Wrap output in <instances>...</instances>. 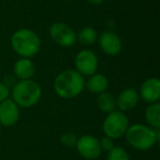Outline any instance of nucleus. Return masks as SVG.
Instances as JSON below:
<instances>
[{
  "label": "nucleus",
  "instance_id": "obj_7",
  "mask_svg": "<svg viewBox=\"0 0 160 160\" xmlns=\"http://www.w3.org/2000/svg\"><path fill=\"white\" fill-rule=\"evenodd\" d=\"M76 68L80 75L92 76L98 70L99 60L97 55L92 51L83 49L79 52L75 60Z\"/></svg>",
  "mask_w": 160,
  "mask_h": 160
},
{
  "label": "nucleus",
  "instance_id": "obj_2",
  "mask_svg": "<svg viewBox=\"0 0 160 160\" xmlns=\"http://www.w3.org/2000/svg\"><path fill=\"white\" fill-rule=\"evenodd\" d=\"M126 139L132 147L138 150H148L159 142V129L151 128L142 124H135L126 131Z\"/></svg>",
  "mask_w": 160,
  "mask_h": 160
},
{
  "label": "nucleus",
  "instance_id": "obj_12",
  "mask_svg": "<svg viewBox=\"0 0 160 160\" xmlns=\"http://www.w3.org/2000/svg\"><path fill=\"white\" fill-rule=\"evenodd\" d=\"M138 99H139V96H138L137 91L132 89V88H127L118 94V100H116V105L122 112L129 111L137 105Z\"/></svg>",
  "mask_w": 160,
  "mask_h": 160
},
{
  "label": "nucleus",
  "instance_id": "obj_11",
  "mask_svg": "<svg viewBox=\"0 0 160 160\" xmlns=\"http://www.w3.org/2000/svg\"><path fill=\"white\" fill-rule=\"evenodd\" d=\"M140 97L148 103L158 102L160 98V81L158 78H149L142 85Z\"/></svg>",
  "mask_w": 160,
  "mask_h": 160
},
{
  "label": "nucleus",
  "instance_id": "obj_5",
  "mask_svg": "<svg viewBox=\"0 0 160 160\" xmlns=\"http://www.w3.org/2000/svg\"><path fill=\"white\" fill-rule=\"evenodd\" d=\"M128 128V118L122 111H113L108 113L103 122V132L112 139L120 138L126 133Z\"/></svg>",
  "mask_w": 160,
  "mask_h": 160
},
{
  "label": "nucleus",
  "instance_id": "obj_21",
  "mask_svg": "<svg viewBox=\"0 0 160 160\" xmlns=\"http://www.w3.org/2000/svg\"><path fill=\"white\" fill-rule=\"evenodd\" d=\"M100 145H101V149H102V150H107V151H110L114 147L113 140L110 137L102 138L100 142Z\"/></svg>",
  "mask_w": 160,
  "mask_h": 160
},
{
  "label": "nucleus",
  "instance_id": "obj_17",
  "mask_svg": "<svg viewBox=\"0 0 160 160\" xmlns=\"http://www.w3.org/2000/svg\"><path fill=\"white\" fill-rule=\"evenodd\" d=\"M77 40L79 41L80 43H82L85 45H90L93 44L94 42L98 38V33L97 31L93 29V28H85L81 31L78 33V35H76Z\"/></svg>",
  "mask_w": 160,
  "mask_h": 160
},
{
  "label": "nucleus",
  "instance_id": "obj_4",
  "mask_svg": "<svg viewBox=\"0 0 160 160\" xmlns=\"http://www.w3.org/2000/svg\"><path fill=\"white\" fill-rule=\"evenodd\" d=\"M42 96L41 86L33 80H20L12 88L13 101L22 108H31L40 101Z\"/></svg>",
  "mask_w": 160,
  "mask_h": 160
},
{
  "label": "nucleus",
  "instance_id": "obj_20",
  "mask_svg": "<svg viewBox=\"0 0 160 160\" xmlns=\"http://www.w3.org/2000/svg\"><path fill=\"white\" fill-rule=\"evenodd\" d=\"M10 96V88L5 85V82H0V103L7 100Z\"/></svg>",
  "mask_w": 160,
  "mask_h": 160
},
{
  "label": "nucleus",
  "instance_id": "obj_13",
  "mask_svg": "<svg viewBox=\"0 0 160 160\" xmlns=\"http://www.w3.org/2000/svg\"><path fill=\"white\" fill-rule=\"evenodd\" d=\"M14 73L20 80H29L35 73V66L30 58H22L14 65Z\"/></svg>",
  "mask_w": 160,
  "mask_h": 160
},
{
  "label": "nucleus",
  "instance_id": "obj_16",
  "mask_svg": "<svg viewBox=\"0 0 160 160\" xmlns=\"http://www.w3.org/2000/svg\"><path fill=\"white\" fill-rule=\"evenodd\" d=\"M146 121L152 128L159 129L160 127V104L158 102L151 103L146 110Z\"/></svg>",
  "mask_w": 160,
  "mask_h": 160
},
{
  "label": "nucleus",
  "instance_id": "obj_8",
  "mask_svg": "<svg viewBox=\"0 0 160 160\" xmlns=\"http://www.w3.org/2000/svg\"><path fill=\"white\" fill-rule=\"evenodd\" d=\"M77 150L86 159H97L102 152L98 138L91 135H85L77 140Z\"/></svg>",
  "mask_w": 160,
  "mask_h": 160
},
{
  "label": "nucleus",
  "instance_id": "obj_19",
  "mask_svg": "<svg viewBox=\"0 0 160 160\" xmlns=\"http://www.w3.org/2000/svg\"><path fill=\"white\" fill-rule=\"evenodd\" d=\"M77 140H78L77 136H76L75 134L70 133V132L62 134V137H60V142H62V144L65 145V146H67V147L76 146V144H77Z\"/></svg>",
  "mask_w": 160,
  "mask_h": 160
},
{
  "label": "nucleus",
  "instance_id": "obj_6",
  "mask_svg": "<svg viewBox=\"0 0 160 160\" xmlns=\"http://www.w3.org/2000/svg\"><path fill=\"white\" fill-rule=\"evenodd\" d=\"M51 38L56 44L62 47H70L77 41L76 33L69 25L62 22H56L52 24L49 29Z\"/></svg>",
  "mask_w": 160,
  "mask_h": 160
},
{
  "label": "nucleus",
  "instance_id": "obj_1",
  "mask_svg": "<svg viewBox=\"0 0 160 160\" xmlns=\"http://www.w3.org/2000/svg\"><path fill=\"white\" fill-rule=\"evenodd\" d=\"M85 88V79L78 71L67 69L59 73L54 81L55 92L64 99L79 96Z\"/></svg>",
  "mask_w": 160,
  "mask_h": 160
},
{
  "label": "nucleus",
  "instance_id": "obj_15",
  "mask_svg": "<svg viewBox=\"0 0 160 160\" xmlns=\"http://www.w3.org/2000/svg\"><path fill=\"white\" fill-rule=\"evenodd\" d=\"M98 108L104 113H111V112L115 111L116 108V100L111 93L109 92H102L100 93L98 98Z\"/></svg>",
  "mask_w": 160,
  "mask_h": 160
},
{
  "label": "nucleus",
  "instance_id": "obj_18",
  "mask_svg": "<svg viewBox=\"0 0 160 160\" xmlns=\"http://www.w3.org/2000/svg\"><path fill=\"white\" fill-rule=\"evenodd\" d=\"M108 160H129V156L121 147H113L109 151Z\"/></svg>",
  "mask_w": 160,
  "mask_h": 160
},
{
  "label": "nucleus",
  "instance_id": "obj_10",
  "mask_svg": "<svg viewBox=\"0 0 160 160\" xmlns=\"http://www.w3.org/2000/svg\"><path fill=\"white\" fill-rule=\"evenodd\" d=\"M100 46L105 54L110 56H116L122 49V42L118 34L114 32H104L100 36Z\"/></svg>",
  "mask_w": 160,
  "mask_h": 160
},
{
  "label": "nucleus",
  "instance_id": "obj_14",
  "mask_svg": "<svg viewBox=\"0 0 160 160\" xmlns=\"http://www.w3.org/2000/svg\"><path fill=\"white\" fill-rule=\"evenodd\" d=\"M85 86L89 91L93 92V93H102L108 89L109 81L105 76L100 75V73H94L90 77L88 82L85 83Z\"/></svg>",
  "mask_w": 160,
  "mask_h": 160
},
{
  "label": "nucleus",
  "instance_id": "obj_22",
  "mask_svg": "<svg viewBox=\"0 0 160 160\" xmlns=\"http://www.w3.org/2000/svg\"><path fill=\"white\" fill-rule=\"evenodd\" d=\"M88 1L92 5H100V3L103 2V0H88Z\"/></svg>",
  "mask_w": 160,
  "mask_h": 160
},
{
  "label": "nucleus",
  "instance_id": "obj_9",
  "mask_svg": "<svg viewBox=\"0 0 160 160\" xmlns=\"http://www.w3.org/2000/svg\"><path fill=\"white\" fill-rule=\"evenodd\" d=\"M20 118L19 105L13 100L2 101L0 103V123L3 126H13Z\"/></svg>",
  "mask_w": 160,
  "mask_h": 160
},
{
  "label": "nucleus",
  "instance_id": "obj_3",
  "mask_svg": "<svg viewBox=\"0 0 160 160\" xmlns=\"http://www.w3.org/2000/svg\"><path fill=\"white\" fill-rule=\"evenodd\" d=\"M11 45L17 54L23 58H31L40 51L41 41L34 31L29 29H20L12 35Z\"/></svg>",
  "mask_w": 160,
  "mask_h": 160
}]
</instances>
